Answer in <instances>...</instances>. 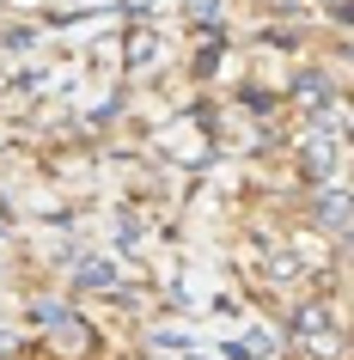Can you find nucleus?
<instances>
[{
	"mask_svg": "<svg viewBox=\"0 0 354 360\" xmlns=\"http://www.w3.org/2000/svg\"><path fill=\"white\" fill-rule=\"evenodd\" d=\"M336 165H342V134L336 129H317L305 147H299V171H305V184H330Z\"/></svg>",
	"mask_w": 354,
	"mask_h": 360,
	"instance_id": "nucleus-1",
	"label": "nucleus"
},
{
	"mask_svg": "<svg viewBox=\"0 0 354 360\" xmlns=\"http://www.w3.org/2000/svg\"><path fill=\"white\" fill-rule=\"evenodd\" d=\"M293 98H299V104H312V110H330V79L317 74V68H305V74L293 79Z\"/></svg>",
	"mask_w": 354,
	"mask_h": 360,
	"instance_id": "nucleus-2",
	"label": "nucleus"
},
{
	"mask_svg": "<svg viewBox=\"0 0 354 360\" xmlns=\"http://www.w3.org/2000/svg\"><path fill=\"white\" fill-rule=\"evenodd\" d=\"M317 220H324V226H348L354 220V195L348 190H324L317 195Z\"/></svg>",
	"mask_w": 354,
	"mask_h": 360,
	"instance_id": "nucleus-3",
	"label": "nucleus"
},
{
	"mask_svg": "<svg viewBox=\"0 0 354 360\" xmlns=\"http://www.w3.org/2000/svg\"><path fill=\"white\" fill-rule=\"evenodd\" d=\"M110 281H116L110 257H86V263H80V287H86V293H98V287H110Z\"/></svg>",
	"mask_w": 354,
	"mask_h": 360,
	"instance_id": "nucleus-4",
	"label": "nucleus"
},
{
	"mask_svg": "<svg viewBox=\"0 0 354 360\" xmlns=\"http://www.w3.org/2000/svg\"><path fill=\"white\" fill-rule=\"evenodd\" d=\"M330 330V305H299L293 311V336H324Z\"/></svg>",
	"mask_w": 354,
	"mask_h": 360,
	"instance_id": "nucleus-5",
	"label": "nucleus"
},
{
	"mask_svg": "<svg viewBox=\"0 0 354 360\" xmlns=\"http://www.w3.org/2000/svg\"><path fill=\"white\" fill-rule=\"evenodd\" d=\"M141 61H159V31H134L129 37V68H141Z\"/></svg>",
	"mask_w": 354,
	"mask_h": 360,
	"instance_id": "nucleus-6",
	"label": "nucleus"
},
{
	"mask_svg": "<svg viewBox=\"0 0 354 360\" xmlns=\"http://www.w3.org/2000/svg\"><path fill=\"white\" fill-rule=\"evenodd\" d=\"M13 348H19V336H6V330H0V360L13 354Z\"/></svg>",
	"mask_w": 354,
	"mask_h": 360,
	"instance_id": "nucleus-7",
	"label": "nucleus"
},
{
	"mask_svg": "<svg viewBox=\"0 0 354 360\" xmlns=\"http://www.w3.org/2000/svg\"><path fill=\"white\" fill-rule=\"evenodd\" d=\"M324 6H336V13H354V0H324Z\"/></svg>",
	"mask_w": 354,
	"mask_h": 360,
	"instance_id": "nucleus-8",
	"label": "nucleus"
},
{
	"mask_svg": "<svg viewBox=\"0 0 354 360\" xmlns=\"http://www.w3.org/2000/svg\"><path fill=\"white\" fill-rule=\"evenodd\" d=\"M0 232H6V208H0Z\"/></svg>",
	"mask_w": 354,
	"mask_h": 360,
	"instance_id": "nucleus-9",
	"label": "nucleus"
}]
</instances>
